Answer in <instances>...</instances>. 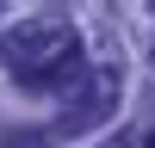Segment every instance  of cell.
<instances>
[{"mask_svg":"<svg viewBox=\"0 0 155 148\" xmlns=\"http://www.w3.org/2000/svg\"><path fill=\"white\" fill-rule=\"evenodd\" d=\"M112 111H118V68H112V62H93V68H87V80L68 93L56 130H62V136H87V130H99Z\"/></svg>","mask_w":155,"mask_h":148,"instance_id":"7a4b0ae2","label":"cell"},{"mask_svg":"<svg viewBox=\"0 0 155 148\" xmlns=\"http://www.w3.org/2000/svg\"><path fill=\"white\" fill-rule=\"evenodd\" d=\"M0 148H50V136H44V130H6Z\"/></svg>","mask_w":155,"mask_h":148,"instance_id":"3957f363","label":"cell"},{"mask_svg":"<svg viewBox=\"0 0 155 148\" xmlns=\"http://www.w3.org/2000/svg\"><path fill=\"white\" fill-rule=\"evenodd\" d=\"M0 68L19 86H81V31L68 19H25L12 31H0Z\"/></svg>","mask_w":155,"mask_h":148,"instance_id":"6da1fadb","label":"cell"},{"mask_svg":"<svg viewBox=\"0 0 155 148\" xmlns=\"http://www.w3.org/2000/svg\"><path fill=\"white\" fill-rule=\"evenodd\" d=\"M106 148H130V142H124V136H118V142H106Z\"/></svg>","mask_w":155,"mask_h":148,"instance_id":"277c9868","label":"cell"},{"mask_svg":"<svg viewBox=\"0 0 155 148\" xmlns=\"http://www.w3.org/2000/svg\"><path fill=\"white\" fill-rule=\"evenodd\" d=\"M143 148H155V130H149V142H143Z\"/></svg>","mask_w":155,"mask_h":148,"instance_id":"5b68a950","label":"cell"}]
</instances>
